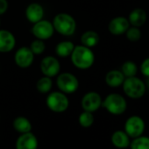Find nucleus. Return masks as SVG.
Here are the masks:
<instances>
[{
  "mask_svg": "<svg viewBox=\"0 0 149 149\" xmlns=\"http://www.w3.org/2000/svg\"><path fill=\"white\" fill-rule=\"evenodd\" d=\"M40 70L44 76L52 78L60 73L61 65L57 58L54 56H46L40 61Z\"/></svg>",
  "mask_w": 149,
  "mask_h": 149,
  "instance_id": "nucleus-9",
  "label": "nucleus"
},
{
  "mask_svg": "<svg viewBox=\"0 0 149 149\" xmlns=\"http://www.w3.org/2000/svg\"><path fill=\"white\" fill-rule=\"evenodd\" d=\"M0 24H1V22H0Z\"/></svg>",
  "mask_w": 149,
  "mask_h": 149,
  "instance_id": "nucleus-31",
  "label": "nucleus"
},
{
  "mask_svg": "<svg viewBox=\"0 0 149 149\" xmlns=\"http://www.w3.org/2000/svg\"><path fill=\"white\" fill-rule=\"evenodd\" d=\"M146 84H147V86H148V88H149V77H147V80H146Z\"/></svg>",
  "mask_w": 149,
  "mask_h": 149,
  "instance_id": "nucleus-30",
  "label": "nucleus"
},
{
  "mask_svg": "<svg viewBox=\"0 0 149 149\" xmlns=\"http://www.w3.org/2000/svg\"><path fill=\"white\" fill-rule=\"evenodd\" d=\"M52 86H53V82H52L51 77H48L46 76L40 78L36 84V89L38 90L40 93H42V94L48 93L51 91Z\"/></svg>",
  "mask_w": 149,
  "mask_h": 149,
  "instance_id": "nucleus-22",
  "label": "nucleus"
},
{
  "mask_svg": "<svg viewBox=\"0 0 149 149\" xmlns=\"http://www.w3.org/2000/svg\"><path fill=\"white\" fill-rule=\"evenodd\" d=\"M44 13V8L38 3H32L26 9V17L33 24L43 19Z\"/></svg>",
  "mask_w": 149,
  "mask_h": 149,
  "instance_id": "nucleus-15",
  "label": "nucleus"
},
{
  "mask_svg": "<svg viewBox=\"0 0 149 149\" xmlns=\"http://www.w3.org/2000/svg\"><path fill=\"white\" fill-rule=\"evenodd\" d=\"M9 7V4L7 0H0V16L5 14Z\"/></svg>",
  "mask_w": 149,
  "mask_h": 149,
  "instance_id": "nucleus-29",
  "label": "nucleus"
},
{
  "mask_svg": "<svg viewBox=\"0 0 149 149\" xmlns=\"http://www.w3.org/2000/svg\"><path fill=\"white\" fill-rule=\"evenodd\" d=\"M111 142L118 148H126L130 146V137L124 131H116L111 135Z\"/></svg>",
  "mask_w": 149,
  "mask_h": 149,
  "instance_id": "nucleus-18",
  "label": "nucleus"
},
{
  "mask_svg": "<svg viewBox=\"0 0 149 149\" xmlns=\"http://www.w3.org/2000/svg\"><path fill=\"white\" fill-rule=\"evenodd\" d=\"M16 45L14 35L7 30H0V53H8L13 50Z\"/></svg>",
  "mask_w": 149,
  "mask_h": 149,
  "instance_id": "nucleus-14",
  "label": "nucleus"
},
{
  "mask_svg": "<svg viewBox=\"0 0 149 149\" xmlns=\"http://www.w3.org/2000/svg\"><path fill=\"white\" fill-rule=\"evenodd\" d=\"M130 27V23L124 17H117L111 20L108 26L110 33L113 35H121L125 33Z\"/></svg>",
  "mask_w": 149,
  "mask_h": 149,
  "instance_id": "nucleus-13",
  "label": "nucleus"
},
{
  "mask_svg": "<svg viewBox=\"0 0 149 149\" xmlns=\"http://www.w3.org/2000/svg\"><path fill=\"white\" fill-rule=\"evenodd\" d=\"M52 23L54 31L63 36L73 35L77 29V22L74 19L70 14L65 13L55 15Z\"/></svg>",
  "mask_w": 149,
  "mask_h": 149,
  "instance_id": "nucleus-2",
  "label": "nucleus"
},
{
  "mask_svg": "<svg viewBox=\"0 0 149 149\" xmlns=\"http://www.w3.org/2000/svg\"><path fill=\"white\" fill-rule=\"evenodd\" d=\"M78 120H79V124L83 127H85V128L91 127L93 125V123H94L93 113L90 112V111H84L80 114Z\"/></svg>",
  "mask_w": 149,
  "mask_h": 149,
  "instance_id": "nucleus-25",
  "label": "nucleus"
},
{
  "mask_svg": "<svg viewBox=\"0 0 149 149\" xmlns=\"http://www.w3.org/2000/svg\"><path fill=\"white\" fill-rule=\"evenodd\" d=\"M100 40L99 34L95 31H87L83 33L81 36V42L82 45L87 47H96Z\"/></svg>",
  "mask_w": 149,
  "mask_h": 149,
  "instance_id": "nucleus-19",
  "label": "nucleus"
},
{
  "mask_svg": "<svg viewBox=\"0 0 149 149\" xmlns=\"http://www.w3.org/2000/svg\"><path fill=\"white\" fill-rule=\"evenodd\" d=\"M32 33L36 39L46 40L53 36L54 33V28L52 22L48 20L41 19L33 24V26L32 28Z\"/></svg>",
  "mask_w": 149,
  "mask_h": 149,
  "instance_id": "nucleus-7",
  "label": "nucleus"
},
{
  "mask_svg": "<svg viewBox=\"0 0 149 149\" xmlns=\"http://www.w3.org/2000/svg\"><path fill=\"white\" fill-rule=\"evenodd\" d=\"M46 104L49 110L57 113L65 111L69 106L68 97L61 91H54L48 94Z\"/></svg>",
  "mask_w": 149,
  "mask_h": 149,
  "instance_id": "nucleus-5",
  "label": "nucleus"
},
{
  "mask_svg": "<svg viewBox=\"0 0 149 149\" xmlns=\"http://www.w3.org/2000/svg\"><path fill=\"white\" fill-rule=\"evenodd\" d=\"M128 21L132 26H142L146 21V13L141 8H135L130 13Z\"/></svg>",
  "mask_w": 149,
  "mask_h": 149,
  "instance_id": "nucleus-17",
  "label": "nucleus"
},
{
  "mask_svg": "<svg viewBox=\"0 0 149 149\" xmlns=\"http://www.w3.org/2000/svg\"><path fill=\"white\" fill-rule=\"evenodd\" d=\"M56 84L60 91L65 94L74 93L79 88V81L77 77L68 72L59 74L56 79Z\"/></svg>",
  "mask_w": 149,
  "mask_h": 149,
  "instance_id": "nucleus-6",
  "label": "nucleus"
},
{
  "mask_svg": "<svg viewBox=\"0 0 149 149\" xmlns=\"http://www.w3.org/2000/svg\"><path fill=\"white\" fill-rule=\"evenodd\" d=\"M145 130V122L139 116L130 117L125 124V132L131 138L141 136Z\"/></svg>",
  "mask_w": 149,
  "mask_h": 149,
  "instance_id": "nucleus-8",
  "label": "nucleus"
},
{
  "mask_svg": "<svg viewBox=\"0 0 149 149\" xmlns=\"http://www.w3.org/2000/svg\"><path fill=\"white\" fill-rule=\"evenodd\" d=\"M34 60V54L32 52L30 47H22L19 48L14 55V61L17 66L22 68L30 67Z\"/></svg>",
  "mask_w": 149,
  "mask_h": 149,
  "instance_id": "nucleus-11",
  "label": "nucleus"
},
{
  "mask_svg": "<svg viewBox=\"0 0 149 149\" xmlns=\"http://www.w3.org/2000/svg\"><path fill=\"white\" fill-rule=\"evenodd\" d=\"M13 127L19 133H26L32 131L30 120L25 117H18L13 120Z\"/></svg>",
  "mask_w": 149,
  "mask_h": 149,
  "instance_id": "nucleus-21",
  "label": "nucleus"
},
{
  "mask_svg": "<svg viewBox=\"0 0 149 149\" xmlns=\"http://www.w3.org/2000/svg\"><path fill=\"white\" fill-rule=\"evenodd\" d=\"M140 71L143 76L146 77H149V58H146L145 61H143L140 66Z\"/></svg>",
  "mask_w": 149,
  "mask_h": 149,
  "instance_id": "nucleus-28",
  "label": "nucleus"
},
{
  "mask_svg": "<svg viewBox=\"0 0 149 149\" xmlns=\"http://www.w3.org/2000/svg\"><path fill=\"white\" fill-rule=\"evenodd\" d=\"M122 85L125 94L132 99L142 97L146 92V85L144 82L136 77H126Z\"/></svg>",
  "mask_w": 149,
  "mask_h": 149,
  "instance_id": "nucleus-3",
  "label": "nucleus"
},
{
  "mask_svg": "<svg viewBox=\"0 0 149 149\" xmlns=\"http://www.w3.org/2000/svg\"><path fill=\"white\" fill-rule=\"evenodd\" d=\"M38 139L32 132L21 133L16 141V149H37L38 148Z\"/></svg>",
  "mask_w": 149,
  "mask_h": 149,
  "instance_id": "nucleus-12",
  "label": "nucleus"
},
{
  "mask_svg": "<svg viewBox=\"0 0 149 149\" xmlns=\"http://www.w3.org/2000/svg\"><path fill=\"white\" fill-rule=\"evenodd\" d=\"M138 71L137 65L131 61L124 62V64L121 67V72L125 76V77H135Z\"/></svg>",
  "mask_w": 149,
  "mask_h": 149,
  "instance_id": "nucleus-23",
  "label": "nucleus"
},
{
  "mask_svg": "<svg viewBox=\"0 0 149 149\" xmlns=\"http://www.w3.org/2000/svg\"><path fill=\"white\" fill-rule=\"evenodd\" d=\"M29 47L32 50V52L34 54V55L35 54H41L44 53V51L46 49V45L44 43V40L36 39L35 40H33L31 43Z\"/></svg>",
  "mask_w": 149,
  "mask_h": 149,
  "instance_id": "nucleus-26",
  "label": "nucleus"
},
{
  "mask_svg": "<svg viewBox=\"0 0 149 149\" xmlns=\"http://www.w3.org/2000/svg\"><path fill=\"white\" fill-rule=\"evenodd\" d=\"M131 149H149V138L146 136H139L134 138L130 143Z\"/></svg>",
  "mask_w": 149,
  "mask_h": 149,
  "instance_id": "nucleus-24",
  "label": "nucleus"
},
{
  "mask_svg": "<svg viewBox=\"0 0 149 149\" xmlns=\"http://www.w3.org/2000/svg\"><path fill=\"white\" fill-rule=\"evenodd\" d=\"M126 33V38L132 42L138 41L140 38H141V32L138 27L132 26V27H129L127 29V31L125 32Z\"/></svg>",
  "mask_w": 149,
  "mask_h": 149,
  "instance_id": "nucleus-27",
  "label": "nucleus"
},
{
  "mask_svg": "<svg viewBox=\"0 0 149 149\" xmlns=\"http://www.w3.org/2000/svg\"><path fill=\"white\" fill-rule=\"evenodd\" d=\"M102 106L111 114L121 115L125 111L127 104L124 97L117 93H112L105 97L102 102Z\"/></svg>",
  "mask_w": 149,
  "mask_h": 149,
  "instance_id": "nucleus-4",
  "label": "nucleus"
},
{
  "mask_svg": "<svg viewBox=\"0 0 149 149\" xmlns=\"http://www.w3.org/2000/svg\"><path fill=\"white\" fill-rule=\"evenodd\" d=\"M102 102L101 96L97 92L90 91L83 97L81 104L84 111L93 113L102 106Z\"/></svg>",
  "mask_w": 149,
  "mask_h": 149,
  "instance_id": "nucleus-10",
  "label": "nucleus"
},
{
  "mask_svg": "<svg viewBox=\"0 0 149 149\" xmlns=\"http://www.w3.org/2000/svg\"><path fill=\"white\" fill-rule=\"evenodd\" d=\"M125 77L121 70L113 69L109 71L105 76V83L111 88H117L123 84Z\"/></svg>",
  "mask_w": 149,
  "mask_h": 149,
  "instance_id": "nucleus-16",
  "label": "nucleus"
},
{
  "mask_svg": "<svg viewBox=\"0 0 149 149\" xmlns=\"http://www.w3.org/2000/svg\"><path fill=\"white\" fill-rule=\"evenodd\" d=\"M70 56L74 66L79 69H88L95 61V55L92 50L84 45L74 46Z\"/></svg>",
  "mask_w": 149,
  "mask_h": 149,
  "instance_id": "nucleus-1",
  "label": "nucleus"
},
{
  "mask_svg": "<svg viewBox=\"0 0 149 149\" xmlns=\"http://www.w3.org/2000/svg\"><path fill=\"white\" fill-rule=\"evenodd\" d=\"M74 48V45L72 41L64 40L57 44V46L55 47V53L59 57L66 58L71 55Z\"/></svg>",
  "mask_w": 149,
  "mask_h": 149,
  "instance_id": "nucleus-20",
  "label": "nucleus"
}]
</instances>
